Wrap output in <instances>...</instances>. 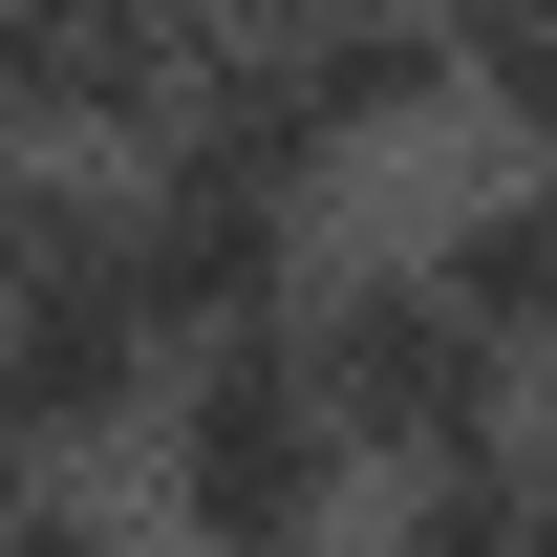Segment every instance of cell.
I'll return each instance as SVG.
<instances>
[{
	"label": "cell",
	"instance_id": "cell-5",
	"mask_svg": "<svg viewBox=\"0 0 557 557\" xmlns=\"http://www.w3.org/2000/svg\"><path fill=\"white\" fill-rule=\"evenodd\" d=\"M150 386H172V344H150L129 258H65L0 300V450H86V472H129Z\"/></svg>",
	"mask_w": 557,
	"mask_h": 557
},
{
	"label": "cell",
	"instance_id": "cell-2",
	"mask_svg": "<svg viewBox=\"0 0 557 557\" xmlns=\"http://www.w3.org/2000/svg\"><path fill=\"white\" fill-rule=\"evenodd\" d=\"M278 344H300V386L344 408L364 493H386V472H450V450H515V429H536V386H515V364L450 322V278H429L408 236H364V258H300Z\"/></svg>",
	"mask_w": 557,
	"mask_h": 557
},
{
	"label": "cell",
	"instance_id": "cell-1",
	"mask_svg": "<svg viewBox=\"0 0 557 557\" xmlns=\"http://www.w3.org/2000/svg\"><path fill=\"white\" fill-rule=\"evenodd\" d=\"M129 515H150V557H344L364 536V450L300 386V344L236 322V344H172V386L129 429Z\"/></svg>",
	"mask_w": 557,
	"mask_h": 557
},
{
	"label": "cell",
	"instance_id": "cell-8",
	"mask_svg": "<svg viewBox=\"0 0 557 557\" xmlns=\"http://www.w3.org/2000/svg\"><path fill=\"white\" fill-rule=\"evenodd\" d=\"M108 214H129V172H65V150L0 129V300H22V278H65V258H108Z\"/></svg>",
	"mask_w": 557,
	"mask_h": 557
},
{
	"label": "cell",
	"instance_id": "cell-6",
	"mask_svg": "<svg viewBox=\"0 0 557 557\" xmlns=\"http://www.w3.org/2000/svg\"><path fill=\"white\" fill-rule=\"evenodd\" d=\"M408 258L450 278V322H472V344L557 408V150H493L450 214H408Z\"/></svg>",
	"mask_w": 557,
	"mask_h": 557
},
{
	"label": "cell",
	"instance_id": "cell-7",
	"mask_svg": "<svg viewBox=\"0 0 557 557\" xmlns=\"http://www.w3.org/2000/svg\"><path fill=\"white\" fill-rule=\"evenodd\" d=\"M344 557H536V515H515V450H450V472H386Z\"/></svg>",
	"mask_w": 557,
	"mask_h": 557
},
{
	"label": "cell",
	"instance_id": "cell-4",
	"mask_svg": "<svg viewBox=\"0 0 557 557\" xmlns=\"http://www.w3.org/2000/svg\"><path fill=\"white\" fill-rule=\"evenodd\" d=\"M194 65H214V0H0V129L65 150V172L172 150Z\"/></svg>",
	"mask_w": 557,
	"mask_h": 557
},
{
	"label": "cell",
	"instance_id": "cell-9",
	"mask_svg": "<svg viewBox=\"0 0 557 557\" xmlns=\"http://www.w3.org/2000/svg\"><path fill=\"white\" fill-rule=\"evenodd\" d=\"M0 557H150V515L86 450H0Z\"/></svg>",
	"mask_w": 557,
	"mask_h": 557
},
{
	"label": "cell",
	"instance_id": "cell-3",
	"mask_svg": "<svg viewBox=\"0 0 557 557\" xmlns=\"http://www.w3.org/2000/svg\"><path fill=\"white\" fill-rule=\"evenodd\" d=\"M108 258H129L150 344H236V322H278L300 300V258H322V194H278V172H236V150H129V214H108Z\"/></svg>",
	"mask_w": 557,
	"mask_h": 557
}]
</instances>
